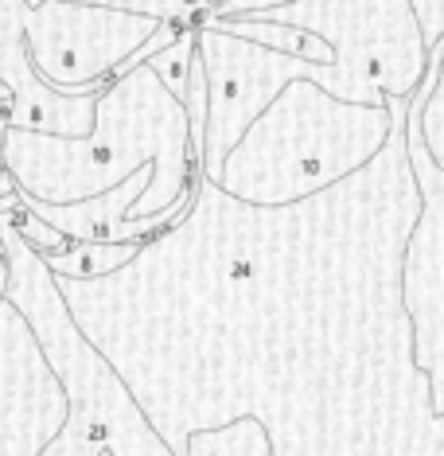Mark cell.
Listing matches in <instances>:
<instances>
[{
  "mask_svg": "<svg viewBox=\"0 0 444 456\" xmlns=\"http://www.w3.org/2000/svg\"><path fill=\"white\" fill-rule=\"evenodd\" d=\"M265 16L332 44V63H312L308 78L347 102L409 98L429 70V39L409 0H293Z\"/></svg>",
  "mask_w": 444,
  "mask_h": 456,
  "instance_id": "cell-5",
  "label": "cell"
},
{
  "mask_svg": "<svg viewBox=\"0 0 444 456\" xmlns=\"http://www.w3.org/2000/svg\"><path fill=\"white\" fill-rule=\"evenodd\" d=\"M164 24L172 20L90 0H28L24 8L28 55L55 90H106Z\"/></svg>",
  "mask_w": 444,
  "mask_h": 456,
  "instance_id": "cell-6",
  "label": "cell"
},
{
  "mask_svg": "<svg viewBox=\"0 0 444 456\" xmlns=\"http://www.w3.org/2000/svg\"><path fill=\"white\" fill-rule=\"evenodd\" d=\"M183 452L199 456V452H277L273 437L265 429V421L257 413H238V418L222 421V425H203L191 429L183 441Z\"/></svg>",
  "mask_w": 444,
  "mask_h": 456,
  "instance_id": "cell-12",
  "label": "cell"
},
{
  "mask_svg": "<svg viewBox=\"0 0 444 456\" xmlns=\"http://www.w3.org/2000/svg\"><path fill=\"white\" fill-rule=\"evenodd\" d=\"M199 59L206 67L211 106H206V137H203V175L219 180L226 152L254 126L262 113L296 75H308L312 59L288 55V51L265 47L257 39L226 32L214 24L195 28Z\"/></svg>",
  "mask_w": 444,
  "mask_h": 456,
  "instance_id": "cell-8",
  "label": "cell"
},
{
  "mask_svg": "<svg viewBox=\"0 0 444 456\" xmlns=\"http://www.w3.org/2000/svg\"><path fill=\"white\" fill-rule=\"evenodd\" d=\"M0 157L16 175L20 191L51 203L90 200L117 188L137 168H152V183L129 207V219L188 207L203 175L191 149L188 106L149 63L121 70L101 90L94 129L86 137L4 126Z\"/></svg>",
  "mask_w": 444,
  "mask_h": 456,
  "instance_id": "cell-2",
  "label": "cell"
},
{
  "mask_svg": "<svg viewBox=\"0 0 444 456\" xmlns=\"http://www.w3.org/2000/svg\"><path fill=\"white\" fill-rule=\"evenodd\" d=\"M432 82H437V59L429 55L425 78L406 98V141L421 188V215L406 246V305L417 328V362L432 379L437 410H444V164L432 160L421 133V106L432 94Z\"/></svg>",
  "mask_w": 444,
  "mask_h": 456,
  "instance_id": "cell-7",
  "label": "cell"
},
{
  "mask_svg": "<svg viewBox=\"0 0 444 456\" xmlns=\"http://www.w3.org/2000/svg\"><path fill=\"white\" fill-rule=\"evenodd\" d=\"M429 55L437 59V82H432V94L425 98V106H421V133H425L432 160L444 164V39Z\"/></svg>",
  "mask_w": 444,
  "mask_h": 456,
  "instance_id": "cell-14",
  "label": "cell"
},
{
  "mask_svg": "<svg viewBox=\"0 0 444 456\" xmlns=\"http://www.w3.org/2000/svg\"><path fill=\"white\" fill-rule=\"evenodd\" d=\"M413 12L421 20V32L429 39V51L444 39V0H409Z\"/></svg>",
  "mask_w": 444,
  "mask_h": 456,
  "instance_id": "cell-15",
  "label": "cell"
},
{
  "mask_svg": "<svg viewBox=\"0 0 444 456\" xmlns=\"http://www.w3.org/2000/svg\"><path fill=\"white\" fill-rule=\"evenodd\" d=\"M394 102H347L296 75L226 152L214 183L257 207L308 200L378 157L394 133Z\"/></svg>",
  "mask_w": 444,
  "mask_h": 456,
  "instance_id": "cell-4",
  "label": "cell"
},
{
  "mask_svg": "<svg viewBox=\"0 0 444 456\" xmlns=\"http://www.w3.org/2000/svg\"><path fill=\"white\" fill-rule=\"evenodd\" d=\"M4 293H8V265H0V305H4Z\"/></svg>",
  "mask_w": 444,
  "mask_h": 456,
  "instance_id": "cell-19",
  "label": "cell"
},
{
  "mask_svg": "<svg viewBox=\"0 0 444 456\" xmlns=\"http://www.w3.org/2000/svg\"><path fill=\"white\" fill-rule=\"evenodd\" d=\"M16 211V207H12ZM12 211H0V234L8 250L4 300L28 320L51 375L67 394V421L39 456L59 452H157L168 456V441L157 433L137 394L90 331L78 324L75 308L51 273L44 254L20 234Z\"/></svg>",
  "mask_w": 444,
  "mask_h": 456,
  "instance_id": "cell-3",
  "label": "cell"
},
{
  "mask_svg": "<svg viewBox=\"0 0 444 456\" xmlns=\"http://www.w3.org/2000/svg\"><path fill=\"white\" fill-rule=\"evenodd\" d=\"M144 242H101V238H86V242H70L67 250L44 254L51 273L59 281H98L117 269H125L133 257L141 254Z\"/></svg>",
  "mask_w": 444,
  "mask_h": 456,
  "instance_id": "cell-11",
  "label": "cell"
},
{
  "mask_svg": "<svg viewBox=\"0 0 444 456\" xmlns=\"http://www.w3.org/2000/svg\"><path fill=\"white\" fill-rule=\"evenodd\" d=\"M20 203H24V195H0V211H12Z\"/></svg>",
  "mask_w": 444,
  "mask_h": 456,
  "instance_id": "cell-18",
  "label": "cell"
},
{
  "mask_svg": "<svg viewBox=\"0 0 444 456\" xmlns=\"http://www.w3.org/2000/svg\"><path fill=\"white\" fill-rule=\"evenodd\" d=\"M421 188L394 133L347 180L285 207H257L199 175L191 207L133 265L168 281V375L137 402L164 437L257 413L277 452H444V410L417 362L406 246ZM129 370L125 382L137 375Z\"/></svg>",
  "mask_w": 444,
  "mask_h": 456,
  "instance_id": "cell-1",
  "label": "cell"
},
{
  "mask_svg": "<svg viewBox=\"0 0 444 456\" xmlns=\"http://www.w3.org/2000/svg\"><path fill=\"white\" fill-rule=\"evenodd\" d=\"M0 265H8V250H4V234H0Z\"/></svg>",
  "mask_w": 444,
  "mask_h": 456,
  "instance_id": "cell-20",
  "label": "cell"
},
{
  "mask_svg": "<svg viewBox=\"0 0 444 456\" xmlns=\"http://www.w3.org/2000/svg\"><path fill=\"white\" fill-rule=\"evenodd\" d=\"M195 59H199V44H195V28H188V32L175 36L172 44H164L160 51H152L144 63L157 70V78L183 102V94H188V82H191Z\"/></svg>",
  "mask_w": 444,
  "mask_h": 456,
  "instance_id": "cell-13",
  "label": "cell"
},
{
  "mask_svg": "<svg viewBox=\"0 0 444 456\" xmlns=\"http://www.w3.org/2000/svg\"><path fill=\"white\" fill-rule=\"evenodd\" d=\"M28 0H0V78L12 86V106L4 121L36 133L86 137L94 129L101 90H55L39 78L24 39Z\"/></svg>",
  "mask_w": 444,
  "mask_h": 456,
  "instance_id": "cell-9",
  "label": "cell"
},
{
  "mask_svg": "<svg viewBox=\"0 0 444 456\" xmlns=\"http://www.w3.org/2000/svg\"><path fill=\"white\" fill-rule=\"evenodd\" d=\"M8 106H12V86H8V82L0 78V110L8 113Z\"/></svg>",
  "mask_w": 444,
  "mask_h": 456,
  "instance_id": "cell-17",
  "label": "cell"
},
{
  "mask_svg": "<svg viewBox=\"0 0 444 456\" xmlns=\"http://www.w3.org/2000/svg\"><path fill=\"white\" fill-rule=\"evenodd\" d=\"M152 183V168H137L129 180H121L117 188L98 191L90 200H75V203H51V200H36V195H24V203L32 207L36 215H44L47 223H55L63 234H70L75 242H86V238H101V242H152L157 234H164L168 226L180 219L188 207H175V211L164 215H144V219H129V207L141 200V191Z\"/></svg>",
  "mask_w": 444,
  "mask_h": 456,
  "instance_id": "cell-10",
  "label": "cell"
},
{
  "mask_svg": "<svg viewBox=\"0 0 444 456\" xmlns=\"http://www.w3.org/2000/svg\"><path fill=\"white\" fill-rule=\"evenodd\" d=\"M0 195H20V183H16V175L8 172L4 157H0Z\"/></svg>",
  "mask_w": 444,
  "mask_h": 456,
  "instance_id": "cell-16",
  "label": "cell"
}]
</instances>
